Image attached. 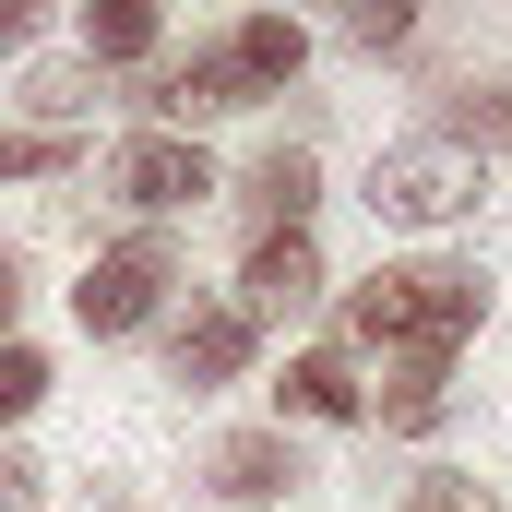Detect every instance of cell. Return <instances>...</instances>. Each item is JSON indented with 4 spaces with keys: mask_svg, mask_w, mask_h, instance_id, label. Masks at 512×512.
I'll return each mask as SVG.
<instances>
[{
    "mask_svg": "<svg viewBox=\"0 0 512 512\" xmlns=\"http://www.w3.org/2000/svg\"><path fill=\"white\" fill-rule=\"evenodd\" d=\"M72 131H0V179H72Z\"/></svg>",
    "mask_w": 512,
    "mask_h": 512,
    "instance_id": "2e32d148",
    "label": "cell"
},
{
    "mask_svg": "<svg viewBox=\"0 0 512 512\" xmlns=\"http://www.w3.org/2000/svg\"><path fill=\"white\" fill-rule=\"evenodd\" d=\"M346 36L382 60V48H405V36H417V12H405V0H358V12H346Z\"/></svg>",
    "mask_w": 512,
    "mask_h": 512,
    "instance_id": "ac0fdd59",
    "label": "cell"
},
{
    "mask_svg": "<svg viewBox=\"0 0 512 512\" xmlns=\"http://www.w3.org/2000/svg\"><path fill=\"white\" fill-rule=\"evenodd\" d=\"M131 108H155V120L191 143V120H227V108H262V96H251V72H239V48L215 36V48H191V60H155Z\"/></svg>",
    "mask_w": 512,
    "mask_h": 512,
    "instance_id": "5b68a950",
    "label": "cell"
},
{
    "mask_svg": "<svg viewBox=\"0 0 512 512\" xmlns=\"http://www.w3.org/2000/svg\"><path fill=\"white\" fill-rule=\"evenodd\" d=\"M96 512H143V501H131V489H96Z\"/></svg>",
    "mask_w": 512,
    "mask_h": 512,
    "instance_id": "603a6c76",
    "label": "cell"
},
{
    "mask_svg": "<svg viewBox=\"0 0 512 512\" xmlns=\"http://www.w3.org/2000/svg\"><path fill=\"white\" fill-rule=\"evenodd\" d=\"M477 322H489V274L477 262H382L346 298V334L370 358H453Z\"/></svg>",
    "mask_w": 512,
    "mask_h": 512,
    "instance_id": "6da1fadb",
    "label": "cell"
},
{
    "mask_svg": "<svg viewBox=\"0 0 512 512\" xmlns=\"http://www.w3.org/2000/svg\"><path fill=\"white\" fill-rule=\"evenodd\" d=\"M298 477H310V453H298L286 429H227V441H203V501L262 512V501H286Z\"/></svg>",
    "mask_w": 512,
    "mask_h": 512,
    "instance_id": "8992f818",
    "label": "cell"
},
{
    "mask_svg": "<svg viewBox=\"0 0 512 512\" xmlns=\"http://www.w3.org/2000/svg\"><path fill=\"white\" fill-rule=\"evenodd\" d=\"M227 48H239L251 96H286V84L310 72V24H286V12H251V24H227Z\"/></svg>",
    "mask_w": 512,
    "mask_h": 512,
    "instance_id": "7c38bea8",
    "label": "cell"
},
{
    "mask_svg": "<svg viewBox=\"0 0 512 512\" xmlns=\"http://www.w3.org/2000/svg\"><path fill=\"white\" fill-rule=\"evenodd\" d=\"M429 143H453V155H477V167H489V155L512 143V72H501V84H465V96H441V131H429Z\"/></svg>",
    "mask_w": 512,
    "mask_h": 512,
    "instance_id": "5bb4252c",
    "label": "cell"
},
{
    "mask_svg": "<svg viewBox=\"0 0 512 512\" xmlns=\"http://www.w3.org/2000/svg\"><path fill=\"white\" fill-rule=\"evenodd\" d=\"M24 36H36V0H0V60H12Z\"/></svg>",
    "mask_w": 512,
    "mask_h": 512,
    "instance_id": "7402d4cb",
    "label": "cell"
},
{
    "mask_svg": "<svg viewBox=\"0 0 512 512\" xmlns=\"http://www.w3.org/2000/svg\"><path fill=\"white\" fill-rule=\"evenodd\" d=\"M12 310H24V251L0 239V334H12Z\"/></svg>",
    "mask_w": 512,
    "mask_h": 512,
    "instance_id": "44dd1931",
    "label": "cell"
},
{
    "mask_svg": "<svg viewBox=\"0 0 512 512\" xmlns=\"http://www.w3.org/2000/svg\"><path fill=\"white\" fill-rule=\"evenodd\" d=\"M405 512H501V501H489L477 477H417V489H405Z\"/></svg>",
    "mask_w": 512,
    "mask_h": 512,
    "instance_id": "d6986e66",
    "label": "cell"
},
{
    "mask_svg": "<svg viewBox=\"0 0 512 512\" xmlns=\"http://www.w3.org/2000/svg\"><path fill=\"white\" fill-rule=\"evenodd\" d=\"M167 286H179V251L143 227V239H108V251L84 262V286H72V322L96 334V346H120V334H143L155 310H167Z\"/></svg>",
    "mask_w": 512,
    "mask_h": 512,
    "instance_id": "3957f363",
    "label": "cell"
},
{
    "mask_svg": "<svg viewBox=\"0 0 512 512\" xmlns=\"http://www.w3.org/2000/svg\"><path fill=\"white\" fill-rule=\"evenodd\" d=\"M36 405H48V358L0 334V429H12V417H36Z\"/></svg>",
    "mask_w": 512,
    "mask_h": 512,
    "instance_id": "e0dca14e",
    "label": "cell"
},
{
    "mask_svg": "<svg viewBox=\"0 0 512 512\" xmlns=\"http://www.w3.org/2000/svg\"><path fill=\"white\" fill-rule=\"evenodd\" d=\"M48 501V465H24V453H0V512H36Z\"/></svg>",
    "mask_w": 512,
    "mask_h": 512,
    "instance_id": "ffe728a7",
    "label": "cell"
},
{
    "mask_svg": "<svg viewBox=\"0 0 512 512\" xmlns=\"http://www.w3.org/2000/svg\"><path fill=\"white\" fill-rule=\"evenodd\" d=\"M155 48H167L155 0H84V72H143Z\"/></svg>",
    "mask_w": 512,
    "mask_h": 512,
    "instance_id": "8fae6325",
    "label": "cell"
},
{
    "mask_svg": "<svg viewBox=\"0 0 512 512\" xmlns=\"http://www.w3.org/2000/svg\"><path fill=\"white\" fill-rule=\"evenodd\" d=\"M108 191H120L131 215H191V203H215L227 179H215V155H203V143H179V131H131L120 167H108Z\"/></svg>",
    "mask_w": 512,
    "mask_h": 512,
    "instance_id": "277c9868",
    "label": "cell"
},
{
    "mask_svg": "<svg viewBox=\"0 0 512 512\" xmlns=\"http://www.w3.org/2000/svg\"><path fill=\"white\" fill-rule=\"evenodd\" d=\"M286 417H298V429H358V417H370V382H358L334 346H310V358H286V382H274V429H286Z\"/></svg>",
    "mask_w": 512,
    "mask_h": 512,
    "instance_id": "9c48e42d",
    "label": "cell"
},
{
    "mask_svg": "<svg viewBox=\"0 0 512 512\" xmlns=\"http://www.w3.org/2000/svg\"><path fill=\"white\" fill-rule=\"evenodd\" d=\"M251 322H239V310H179V334H167V382L179 393H215V382H239V370H251Z\"/></svg>",
    "mask_w": 512,
    "mask_h": 512,
    "instance_id": "30bf717a",
    "label": "cell"
},
{
    "mask_svg": "<svg viewBox=\"0 0 512 512\" xmlns=\"http://www.w3.org/2000/svg\"><path fill=\"white\" fill-rule=\"evenodd\" d=\"M453 358H393V382L370 393V417H382V429H405V441H429V429H441V405H453Z\"/></svg>",
    "mask_w": 512,
    "mask_h": 512,
    "instance_id": "4fadbf2b",
    "label": "cell"
},
{
    "mask_svg": "<svg viewBox=\"0 0 512 512\" xmlns=\"http://www.w3.org/2000/svg\"><path fill=\"white\" fill-rule=\"evenodd\" d=\"M310 203H322V155L274 131L251 167H239V215H251V239H298V227H310Z\"/></svg>",
    "mask_w": 512,
    "mask_h": 512,
    "instance_id": "ba28073f",
    "label": "cell"
},
{
    "mask_svg": "<svg viewBox=\"0 0 512 512\" xmlns=\"http://www.w3.org/2000/svg\"><path fill=\"white\" fill-rule=\"evenodd\" d=\"M24 108H36V131H72L96 108V72L84 60H48V72H24Z\"/></svg>",
    "mask_w": 512,
    "mask_h": 512,
    "instance_id": "9a60e30c",
    "label": "cell"
},
{
    "mask_svg": "<svg viewBox=\"0 0 512 512\" xmlns=\"http://www.w3.org/2000/svg\"><path fill=\"white\" fill-rule=\"evenodd\" d=\"M239 322H298V310H322V239L298 227V239H251V262H239V298H227Z\"/></svg>",
    "mask_w": 512,
    "mask_h": 512,
    "instance_id": "52a82bcc",
    "label": "cell"
},
{
    "mask_svg": "<svg viewBox=\"0 0 512 512\" xmlns=\"http://www.w3.org/2000/svg\"><path fill=\"white\" fill-rule=\"evenodd\" d=\"M489 203V167L453 143H382L370 155V215L382 227H465Z\"/></svg>",
    "mask_w": 512,
    "mask_h": 512,
    "instance_id": "7a4b0ae2",
    "label": "cell"
}]
</instances>
